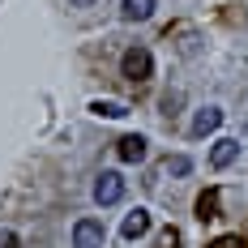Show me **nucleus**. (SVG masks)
Returning <instances> with one entry per match:
<instances>
[{"label": "nucleus", "mask_w": 248, "mask_h": 248, "mask_svg": "<svg viewBox=\"0 0 248 248\" xmlns=\"http://www.w3.org/2000/svg\"><path fill=\"white\" fill-rule=\"evenodd\" d=\"M120 73H124V81L141 86V81L154 77V56H150L146 47H128V51L120 56Z\"/></svg>", "instance_id": "obj_1"}, {"label": "nucleus", "mask_w": 248, "mask_h": 248, "mask_svg": "<svg viewBox=\"0 0 248 248\" xmlns=\"http://www.w3.org/2000/svg\"><path fill=\"white\" fill-rule=\"evenodd\" d=\"M107 231H103L99 218H77L73 223V248H103Z\"/></svg>", "instance_id": "obj_3"}, {"label": "nucleus", "mask_w": 248, "mask_h": 248, "mask_svg": "<svg viewBox=\"0 0 248 248\" xmlns=\"http://www.w3.org/2000/svg\"><path fill=\"white\" fill-rule=\"evenodd\" d=\"M218 201H223V193H218V188H210V193H201V197H197V218H201V223L218 218Z\"/></svg>", "instance_id": "obj_10"}, {"label": "nucleus", "mask_w": 248, "mask_h": 248, "mask_svg": "<svg viewBox=\"0 0 248 248\" xmlns=\"http://www.w3.org/2000/svg\"><path fill=\"white\" fill-rule=\"evenodd\" d=\"M205 248H244V240L240 235H218L214 244H205Z\"/></svg>", "instance_id": "obj_13"}, {"label": "nucleus", "mask_w": 248, "mask_h": 248, "mask_svg": "<svg viewBox=\"0 0 248 248\" xmlns=\"http://www.w3.org/2000/svg\"><path fill=\"white\" fill-rule=\"evenodd\" d=\"M69 4H73V9H90L94 0H69Z\"/></svg>", "instance_id": "obj_16"}, {"label": "nucleus", "mask_w": 248, "mask_h": 248, "mask_svg": "<svg viewBox=\"0 0 248 248\" xmlns=\"http://www.w3.org/2000/svg\"><path fill=\"white\" fill-rule=\"evenodd\" d=\"M218 124H223V107H201L197 116H193V128H188V133H193V137H205V133H214Z\"/></svg>", "instance_id": "obj_6"}, {"label": "nucleus", "mask_w": 248, "mask_h": 248, "mask_svg": "<svg viewBox=\"0 0 248 248\" xmlns=\"http://www.w3.org/2000/svg\"><path fill=\"white\" fill-rule=\"evenodd\" d=\"M154 13V0H120V17L124 22H146Z\"/></svg>", "instance_id": "obj_8"}, {"label": "nucleus", "mask_w": 248, "mask_h": 248, "mask_svg": "<svg viewBox=\"0 0 248 248\" xmlns=\"http://www.w3.org/2000/svg\"><path fill=\"white\" fill-rule=\"evenodd\" d=\"M116 158H120V163H141V158H146V137H141V133L120 137V141H116Z\"/></svg>", "instance_id": "obj_4"}, {"label": "nucleus", "mask_w": 248, "mask_h": 248, "mask_svg": "<svg viewBox=\"0 0 248 248\" xmlns=\"http://www.w3.org/2000/svg\"><path fill=\"white\" fill-rule=\"evenodd\" d=\"M154 248H180V231H175V227H167V231H158V240H154Z\"/></svg>", "instance_id": "obj_12"}, {"label": "nucleus", "mask_w": 248, "mask_h": 248, "mask_svg": "<svg viewBox=\"0 0 248 248\" xmlns=\"http://www.w3.org/2000/svg\"><path fill=\"white\" fill-rule=\"evenodd\" d=\"M150 223H154V218H150V210H141V205H137V210L120 223V235H124V240H141V235L150 231Z\"/></svg>", "instance_id": "obj_5"}, {"label": "nucleus", "mask_w": 248, "mask_h": 248, "mask_svg": "<svg viewBox=\"0 0 248 248\" xmlns=\"http://www.w3.org/2000/svg\"><path fill=\"white\" fill-rule=\"evenodd\" d=\"M167 171L171 175H188L193 171V158H188V154H175V158H167Z\"/></svg>", "instance_id": "obj_11"}, {"label": "nucleus", "mask_w": 248, "mask_h": 248, "mask_svg": "<svg viewBox=\"0 0 248 248\" xmlns=\"http://www.w3.org/2000/svg\"><path fill=\"white\" fill-rule=\"evenodd\" d=\"M235 154H240V141L235 137H223V141H214V150H210V163L214 167H231Z\"/></svg>", "instance_id": "obj_7"}, {"label": "nucleus", "mask_w": 248, "mask_h": 248, "mask_svg": "<svg viewBox=\"0 0 248 248\" xmlns=\"http://www.w3.org/2000/svg\"><path fill=\"white\" fill-rule=\"evenodd\" d=\"M180 94H167V99H163V116H167V120H175V107H180Z\"/></svg>", "instance_id": "obj_14"}, {"label": "nucleus", "mask_w": 248, "mask_h": 248, "mask_svg": "<svg viewBox=\"0 0 248 248\" xmlns=\"http://www.w3.org/2000/svg\"><path fill=\"white\" fill-rule=\"evenodd\" d=\"M90 111H94L99 120H124V116H128V107L116 103V99H94V103H90Z\"/></svg>", "instance_id": "obj_9"}, {"label": "nucleus", "mask_w": 248, "mask_h": 248, "mask_svg": "<svg viewBox=\"0 0 248 248\" xmlns=\"http://www.w3.org/2000/svg\"><path fill=\"white\" fill-rule=\"evenodd\" d=\"M0 248H17V231H9V227H0Z\"/></svg>", "instance_id": "obj_15"}, {"label": "nucleus", "mask_w": 248, "mask_h": 248, "mask_svg": "<svg viewBox=\"0 0 248 248\" xmlns=\"http://www.w3.org/2000/svg\"><path fill=\"white\" fill-rule=\"evenodd\" d=\"M94 201H99V205H116V201H124V175L120 171H103L99 180H94Z\"/></svg>", "instance_id": "obj_2"}]
</instances>
